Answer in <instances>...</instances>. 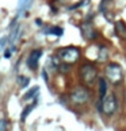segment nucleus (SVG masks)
<instances>
[{
  "label": "nucleus",
  "mask_w": 126,
  "mask_h": 131,
  "mask_svg": "<svg viewBox=\"0 0 126 131\" xmlns=\"http://www.w3.org/2000/svg\"><path fill=\"white\" fill-rule=\"evenodd\" d=\"M96 69L95 66L89 65V63H85L80 68V76H81V80L84 81V84L87 85H94V82L96 80Z\"/></svg>",
  "instance_id": "1"
},
{
  "label": "nucleus",
  "mask_w": 126,
  "mask_h": 131,
  "mask_svg": "<svg viewBox=\"0 0 126 131\" xmlns=\"http://www.w3.org/2000/svg\"><path fill=\"white\" fill-rule=\"evenodd\" d=\"M79 50L76 47H64L62 50L58 51V57L62 62L65 63H72V62H76L79 59Z\"/></svg>",
  "instance_id": "2"
},
{
  "label": "nucleus",
  "mask_w": 126,
  "mask_h": 131,
  "mask_svg": "<svg viewBox=\"0 0 126 131\" xmlns=\"http://www.w3.org/2000/svg\"><path fill=\"white\" fill-rule=\"evenodd\" d=\"M106 77L109 78L111 82H119L122 80V70L117 63H110L106 68Z\"/></svg>",
  "instance_id": "3"
},
{
  "label": "nucleus",
  "mask_w": 126,
  "mask_h": 131,
  "mask_svg": "<svg viewBox=\"0 0 126 131\" xmlns=\"http://www.w3.org/2000/svg\"><path fill=\"white\" fill-rule=\"evenodd\" d=\"M115 110H117V97L114 95H109L102 101V111L106 115H113L115 112Z\"/></svg>",
  "instance_id": "4"
},
{
  "label": "nucleus",
  "mask_w": 126,
  "mask_h": 131,
  "mask_svg": "<svg viewBox=\"0 0 126 131\" xmlns=\"http://www.w3.org/2000/svg\"><path fill=\"white\" fill-rule=\"evenodd\" d=\"M88 97H89L88 91L85 89V88H83V86H80V88H76V89L73 91V93H72V100L75 103H77V104L85 103V101L88 100Z\"/></svg>",
  "instance_id": "5"
},
{
  "label": "nucleus",
  "mask_w": 126,
  "mask_h": 131,
  "mask_svg": "<svg viewBox=\"0 0 126 131\" xmlns=\"http://www.w3.org/2000/svg\"><path fill=\"white\" fill-rule=\"evenodd\" d=\"M42 55V50L41 49H35L33 50L31 53L29 54V58H27V66L33 70H37L38 68V62H39V58Z\"/></svg>",
  "instance_id": "6"
},
{
  "label": "nucleus",
  "mask_w": 126,
  "mask_h": 131,
  "mask_svg": "<svg viewBox=\"0 0 126 131\" xmlns=\"http://www.w3.org/2000/svg\"><path fill=\"white\" fill-rule=\"evenodd\" d=\"M81 33H83V35H84L85 39H95L96 35H98L95 29H94V26L89 22L84 23V25L81 26Z\"/></svg>",
  "instance_id": "7"
},
{
  "label": "nucleus",
  "mask_w": 126,
  "mask_h": 131,
  "mask_svg": "<svg viewBox=\"0 0 126 131\" xmlns=\"http://www.w3.org/2000/svg\"><path fill=\"white\" fill-rule=\"evenodd\" d=\"M34 0H18V15L26 14L31 8Z\"/></svg>",
  "instance_id": "8"
},
{
  "label": "nucleus",
  "mask_w": 126,
  "mask_h": 131,
  "mask_svg": "<svg viewBox=\"0 0 126 131\" xmlns=\"http://www.w3.org/2000/svg\"><path fill=\"white\" fill-rule=\"evenodd\" d=\"M115 34L122 39H126V25L122 20L115 23Z\"/></svg>",
  "instance_id": "9"
},
{
  "label": "nucleus",
  "mask_w": 126,
  "mask_h": 131,
  "mask_svg": "<svg viewBox=\"0 0 126 131\" xmlns=\"http://www.w3.org/2000/svg\"><path fill=\"white\" fill-rule=\"evenodd\" d=\"M19 34H21V26H15L12 31H11V34H10V37H8V42L11 43V45H14L15 42L18 41V38H19Z\"/></svg>",
  "instance_id": "10"
},
{
  "label": "nucleus",
  "mask_w": 126,
  "mask_h": 131,
  "mask_svg": "<svg viewBox=\"0 0 126 131\" xmlns=\"http://www.w3.org/2000/svg\"><path fill=\"white\" fill-rule=\"evenodd\" d=\"M106 93H107V81L104 78H99V96L103 100Z\"/></svg>",
  "instance_id": "11"
},
{
  "label": "nucleus",
  "mask_w": 126,
  "mask_h": 131,
  "mask_svg": "<svg viewBox=\"0 0 126 131\" xmlns=\"http://www.w3.org/2000/svg\"><path fill=\"white\" fill-rule=\"evenodd\" d=\"M46 34H54L57 35V37H61L62 33H64V30L61 29V27H53V29H48V30H44Z\"/></svg>",
  "instance_id": "12"
},
{
  "label": "nucleus",
  "mask_w": 126,
  "mask_h": 131,
  "mask_svg": "<svg viewBox=\"0 0 126 131\" xmlns=\"http://www.w3.org/2000/svg\"><path fill=\"white\" fill-rule=\"evenodd\" d=\"M107 55H109V51L106 47H100V50H99V55H98V61H100V62H103L107 59Z\"/></svg>",
  "instance_id": "13"
},
{
  "label": "nucleus",
  "mask_w": 126,
  "mask_h": 131,
  "mask_svg": "<svg viewBox=\"0 0 126 131\" xmlns=\"http://www.w3.org/2000/svg\"><path fill=\"white\" fill-rule=\"evenodd\" d=\"M38 91H39V86H33V88H31V89L29 91V92H27V93L25 95V97H23V99H25V100H27V99L34 97L35 95L38 93Z\"/></svg>",
  "instance_id": "14"
},
{
  "label": "nucleus",
  "mask_w": 126,
  "mask_h": 131,
  "mask_svg": "<svg viewBox=\"0 0 126 131\" xmlns=\"http://www.w3.org/2000/svg\"><path fill=\"white\" fill-rule=\"evenodd\" d=\"M18 82H19V85H21L22 88H25V86L29 85L30 78H27V77H25V76H18Z\"/></svg>",
  "instance_id": "15"
},
{
  "label": "nucleus",
  "mask_w": 126,
  "mask_h": 131,
  "mask_svg": "<svg viewBox=\"0 0 126 131\" xmlns=\"http://www.w3.org/2000/svg\"><path fill=\"white\" fill-rule=\"evenodd\" d=\"M34 105L35 104H31V105H27L25 110H23V112H22V116H21V119H22V122H25V119H26V116L29 115L30 112H31V110L34 108Z\"/></svg>",
  "instance_id": "16"
},
{
  "label": "nucleus",
  "mask_w": 126,
  "mask_h": 131,
  "mask_svg": "<svg viewBox=\"0 0 126 131\" xmlns=\"http://www.w3.org/2000/svg\"><path fill=\"white\" fill-rule=\"evenodd\" d=\"M7 42H8V37H3L2 39H0V50L4 49V46H6Z\"/></svg>",
  "instance_id": "17"
},
{
  "label": "nucleus",
  "mask_w": 126,
  "mask_h": 131,
  "mask_svg": "<svg viewBox=\"0 0 126 131\" xmlns=\"http://www.w3.org/2000/svg\"><path fill=\"white\" fill-rule=\"evenodd\" d=\"M7 124H8V122H7L6 119L0 120V130H7Z\"/></svg>",
  "instance_id": "18"
},
{
  "label": "nucleus",
  "mask_w": 126,
  "mask_h": 131,
  "mask_svg": "<svg viewBox=\"0 0 126 131\" xmlns=\"http://www.w3.org/2000/svg\"><path fill=\"white\" fill-rule=\"evenodd\" d=\"M4 57H6V58H10V57H11V50H6Z\"/></svg>",
  "instance_id": "19"
},
{
  "label": "nucleus",
  "mask_w": 126,
  "mask_h": 131,
  "mask_svg": "<svg viewBox=\"0 0 126 131\" xmlns=\"http://www.w3.org/2000/svg\"><path fill=\"white\" fill-rule=\"evenodd\" d=\"M35 23H37V25H39V26H41V25H42V20H39V19H37V20H35Z\"/></svg>",
  "instance_id": "20"
},
{
  "label": "nucleus",
  "mask_w": 126,
  "mask_h": 131,
  "mask_svg": "<svg viewBox=\"0 0 126 131\" xmlns=\"http://www.w3.org/2000/svg\"><path fill=\"white\" fill-rule=\"evenodd\" d=\"M125 100H126V92H125Z\"/></svg>",
  "instance_id": "21"
}]
</instances>
